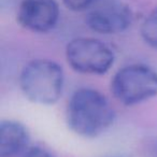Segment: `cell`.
Masks as SVG:
<instances>
[{
	"mask_svg": "<svg viewBox=\"0 0 157 157\" xmlns=\"http://www.w3.org/2000/svg\"><path fill=\"white\" fill-rule=\"evenodd\" d=\"M115 117L107 97L94 88H78L68 101L67 124L81 137L93 139L102 135L112 127Z\"/></svg>",
	"mask_w": 157,
	"mask_h": 157,
	"instance_id": "1",
	"label": "cell"
},
{
	"mask_svg": "<svg viewBox=\"0 0 157 157\" xmlns=\"http://www.w3.org/2000/svg\"><path fill=\"white\" fill-rule=\"evenodd\" d=\"M20 87L29 101L52 105L63 96L65 73L58 63L51 59H33L27 63L20 74Z\"/></svg>",
	"mask_w": 157,
	"mask_h": 157,
	"instance_id": "2",
	"label": "cell"
},
{
	"mask_svg": "<svg viewBox=\"0 0 157 157\" xmlns=\"http://www.w3.org/2000/svg\"><path fill=\"white\" fill-rule=\"evenodd\" d=\"M111 92L125 105L147 101L157 96V72L141 63L125 66L112 78Z\"/></svg>",
	"mask_w": 157,
	"mask_h": 157,
	"instance_id": "3",
	"label": "cell"
},
{
	"mask_svg": "<svg viewBox=\"0 0 157 157\" xmlns=\"http://www.w3.org/2000/svg\"><path fill=\"white\" fill-rule=\"evenodd\" d=\"M66 59L74 71L88 75H102L112 68L115 55L101 40L80 37L66 46Z\"/></svg>",
	"mask_w": 157,
	"mask_h": 157,
	"instance_id": "4",
	"label": "cell"
},
{
	"mask_svg": "<svg viewBox=\"0 0 157 157\" xmlns=\"http://www.w3.org/2000/svg\"><path fill=\"white\" fill-rule=\"evenodd\" d=\"M133 14L127 5L120 1H109L90 8L85 23L93 31L100 35H115L130 27Z\"/></svg>",
	"mask_w": 157,
	"mask_h": 157,
	"instance_id": "5",
	"label": "cell"
},
{
	"mask_svg": "<svg viewBox=\"0 0 157 157\" xmlns=\"http://www.w3.org/2000/svg\"><path fill=\"white\" fill-rule=\"evenodd\" d=\"M60 10L56 0H22L16 20L23 28L37 33L53 30L57 25Z\"/></svg>",
	"mask_w": 157,
	"mask_h": 157,
	"instance_id": "6",
	"label": "cell"
},
{
	"mask_svg": "<svg viewBox=\"0 0 157 157\" xmlns=\"http://www.w3.org/2000/svg\"><path fill=\"white\" fill-rule=\"evenodd\" d=\"M30 133L23 123L13 120L0 124V157H16L29 148Z\"/></svg>",
	"mask_w": 157,
	"mask_h": 157,
	"instance_id": "7",
	"label": "cell"
},
{
	"mask_svg": "<svg viewBox=\"0 0 157 157\" xmlns=\"http://www.w3.org/2000/svg\"><path fill=\"white\" fill-rule=\"evenodd\" d=\"M140 33L147 45L157 48V9L150 12L144 18L140 27Z\"/></svg>",
	"mask_w": 157,
	"mask_h": 157,
	"instance_id": "8",
	"label": "cell"
},
{
	"mask_svg": "<svg viewBox=\"0 0 157 157\" xmlns=\"http://www.w3.org/2000/svg\"><path fill=\"white\" fill-rule=\"evenodd\" d=\"M98 0H63L66 8L73 12L87 11L97 3Z\"/></svg>",
	"mask_w": 157,
	"mask_h": 157,
	"instance_id": "9",
	"label": "cell"
},
{
	"mask_svg": "<svg viewBox=\"0 0 157 157\" xmlns=\"http://www.w3.org/2000/svg\"><path fill=\"white\" fill-rule=\"evenodd\" d=\"M24 157H54L52 153L41 146H31L26 151Z\"/></svg>",
	"mask_w": 157,
	"mask_h": 157,
	"instance_id": "10",
	"label": "cell"
}]
</instances>
